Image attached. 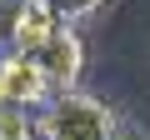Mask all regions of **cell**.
<instances>
[{
    "label": "cell",
    "mask_w": 150,
    "mask_h": 140,
    "mask_svg": "<svg viewBox=\"0 0 150 140\" xmlns=\"http://www.w3.org/2000/svg\"><path fill=\"white\" fill-rule=\"evenodd\" d=\"M0 140H40L35 110H20V105H0Z\"/></svg>",
    "instance_id": "4"
},
{
    "label": "cell",
    "mask_w": 150,
    "mask_h": 140,
    "mask_svg": "<svg viewBox=\"0 0 150 140\" xmlns=\"http://www.w3.org/2000/svg\"><path fill=\"white\" fill-rule=\"evenodd\" d=\"M120 140H140V135H135V130H120Z\"/></svg>",
    "instance_id": "7"
},
{
    "label": "cell",
    "mask_w": 150,
    "mask_h": 140,
    "mask_svg": "<svg viewBox=\"0 0 150 140\" xmlns=\"http://www.w3.org/2000/svg\"><path fill=\"white\" fill-rule=\"evenodd\" d=\"M15 5H20V0H0V55H10V30H15Z\"/></svg>",
    "instance_id": "6"
},
{
    "label": "cell",
    "mask_w": 150,
    "mask_h": 140,
    "mask_svg": "<svg viewBox=\"0 0 150 140\" xmlns=\"http://www.w3.org/2000/svg\"><path fill=\"white\" fill-rule=\"evenodd\" d=\"M45 5L65 20V25H80V20H90V15H100L110 0H45Z\"/></svg>",
    "instance_id": "5"
},
{
    "label": "cell",
    "mask_w": 150,
    "mask_h": 140,
    "mask_svg": "<svg viewBox=\"0 0 150 140\" xmlns=\"http://www.w3.org/2000/svg\"><path fill=\"white\" fill-rule=\"evenodd\" d=\"M40 125V140H120V115L115 105H105L100 95H85V90H65V95H50L45 110L35 115Z\"/></svg>",
    "instance_id": "1"
},
{
    "label": "cell",
    "mask_w": 150,
    "mask_h": 140,
    "mask_svg": "<svg viewBox=\"0 0 150 140\" xmlns=\"http://www.w3.org/2000/svg\"><path fill=\"white\" fill-rule=\"evenodd\" d=\"M60 25H65V20L45 5V0H20V5H15V30H10V55H35V50H45Z\"/></svg>",
    "instance_id": "3"
},
{
    "label": "cell",
    "mask_w": 150,
    "mask_h": 140,
    "mask_svg": "<svg viewBox=\"0 0 150 140\" xmlns=\"http://www.w3.org/2000/svg\"><path fill=\"white\" fill-rule=\"evenodd\" d=\"M30 60L40 65L50 95H65V90L80 85V75H85V40H80V30H75V25H60V30L50 35V45L35 50Z\"/></svg>",
    "instance_id": "2"
}]
</instances>
